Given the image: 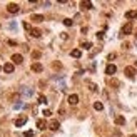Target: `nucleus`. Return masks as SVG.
Instances as JSON below:
<instances>
[{"label": "nucleus", "mask_w": 137, "mask_h": 137, "mask_svg": "<svg viewBox=\"0 0 137 137\" xmlns=\"http://www.w3.org/2000/svg\"><path fill=\"white\" fill-rule=\"evenodd\" d=\"M32 22H44V15H32Z\"/></svg>", "instance_id": "16"}, {"label": "nucleus", "mask_w": 137, "mask_h": 137, "mask_svg": "<svg viewBox=\"0 0 137 137\" xmlns=\"http://www.w3.org/2000/svg\"><path fill=\"white\" fill-rule=\"evenodd\" d=\"M32 57H33V59H39V57H40V52H33Z\"/></svg>", "instance_id": "24"}, {"label": "nucleus", "mask_w": 137, "mask_h": 137, "mask_svg": "<svg viewBox=\"0 0 137 137\" xmlns=\"http://www.w3.org/2000/svg\"><path fill=\"white\" fill-rule=\"evenodd\" d=\"M24 62V57L20 54H13L12 55V64H22Z\"/></svg>", "instance_id": "5"}, {"label": "nucleus", "mask_w": 137, "mask_h": 137, "mask_svg": "<svg viewBox=\"0 0 137 137\" xmlns=\"http://www.w3.org/2000/svg\"><path fill=\"white\" fill-rule=\"evenodd\" d=\"M32 70L33 72H42V70H44V65H42L40 62H33L32 64Z\"/></svg>", "instance_id": "7"}, {"label": "nucleus", "mask_w": 137, "mask_h": 137, "mask_svg": "<svg viewBox=\"0 0 137 137\" xmlns=\"http://www.w3.org/2000/svg\"><path fill=\"white\" fill-rule=\"evenodd\" d=\"M68 104H70V105H77V104H79V95H77V94L68 95Z\"/></svg>", "instance_id": "6"}, {"label": "nucleus", "mask_w": 137, "mask_h": 137, "mask_svg": "<svg viewBox=\"0 0 137 137\" xmlns=\"http://www.w3.org/2000/svg\"><path fill=\"white\" fill-rule=\"evenodd\" d=\"M135 67H137V62H135Z\"/></svg>", "instance_id": "29"}, {"label": "nucleus", "mask_w": 137, "mask_h": 137, "mask_svg": "<svg viewBox=\"0 0 137 137\" xmlns=\"http://www.w3.org/2000/svg\"><path fill=\"white\" fill-rule=\"evenodd\" d=\"M0 70H2V67H0Z\"/></svg>", "instance_id": "30"}, {"label": "nucleus", "mask_w": 137, "mask_h": 137, "mask_svg": "<svg viewBox=\"0 0 137 137\" xmlns=\"http://www.w3.org/2000/svg\"><path fill=\"white\" fill-rule=\"evenodd\" d=\"M94 109L95 110H102L104 109V104H102V102H95V104H94Z\"/></svg>", "instance_id": "18"}, {"label": "nucleus", "mask_w": 137, "mask_h": 137, "mask_svg": "<svg viewBox=\"0 0 137 137\" xmlns=\"http://www.w3.org/2000/svg\"><path fill=\"white\" fill-rule=\"evenodd\" d=\"M72 24H74L72 19H64V25L65 27H72Z\"/></svg>", "instance_id": "19"}, {"label": "nucleus", "mask_w": 137, "mask_h": 137, "mask_svg": "<svg viewBox=\"0 0 137 137\" xmlns=\"http://www.w3.org/2000/svg\"><path fill=\"white\" fill-rule=\"evenodd\" d=\"M39 102H40V104H47V97L40 95V97H39Z\"/></svg>", "instance_id": "21"}, {"label": "nucleus", "mask_w": 137, "mask_h": 137, "mask_svg": "<svg viewBox=\"0 0 137 137\" xmlns=\"http://www.w3.org/2000/svg\"><path fill=\"white\" fill-rule=\"evenodd\" d=\"M124 74L129 77V79H134V77H135V68H134V67H125Z\"/></svg>", "instance_id": "3"}, {"label": "nucleus", "mask_w": 137, "mask_h": 137, "mask_svg": "<svg viewBox=\"0 0 137 137\" xmlns=\"http://www.w3.org/2000/svg\"><path fill=\"white\" fill-rule=\"evenodd\" d=\"M25 122H27V117H19L15 121V125L17 127H22V125H25Z\"/></svg>", "instance_id": "12"}, {"label": "nucleus", "mask_w": 137, "mask_h": 137, "mask_svg": "<svg viewBox=\"0 0 137 137\" xmlns=\"http://www.w3.org/2000/svg\"><path fill=\"white\" fill-rule=\"evenodd\" d=\"M89 87H90V90H92V92H95V90H97V85L94 84V82H89Z\"/></svg>", "instance_id": "22"}, {"label": "nucleus", "mask_w": 137, "mask_h": 137, "mask_svg": "<svg viewBox=\"0 0 137 137\" xmlns=\"http://www.w3.org/2000/svg\"><path fill=\"white\" fill-rule=\"evenodd\" d=\"M130 32H132V24H130V22H127V24L122 27V35H129Z\"/></svg>", "instance_id": "4"}, {"label": "nucleus", "mask_w": 137, "mask_h": 137, "mask_svg": "<svg viewBox=\"0 0 137 137\" xmlns=\"http://www.w3.org/2000/svg\"><path fill=\"white\" fill-rule=\"evenodd\" d=\"M4 70H5L7 74H12V72H13V64H12V62H7V64L4 65Z\"/></svg>", "instance_id": "8"}, {"label": "nucleus", "mask_w": 137, "mask_h": 137, "mask_svg": "<svg viewBox=\"0 0 137 137\" xmlns=\"http://www.w3.org/2000/svg\"><path fill=\"white\" fill-rule=\"evenodd\" d=\"M30 35H32L33 39H39V37L42 35V32L39 30V28H30Z\"/></svg>", "instance_id": "11"}, {"label": "nucleus", "mask_w": 137, "mask_h": 137, "mask_svg": "<svg viewBox=\"0 0 137 137\" xmlns=\"http://www.w3.org/2000/svg\"><path fill=\"white\" fill-rule=\"evenodd\" d=\"M48 127H50V130H59V127H60V124H59V121H50V124H48Z\"/></svg>", "instance_id": "9"}, {"label": "nucleus", "mask_w": 137, "mask_h": 137, "mask_svg": "<svg viewBox=\"0 0 137 137\" xmlns=\"http://www.w3.org/2000/svg\"><path fill=\"white\" fill-rule=\"evenodd\" d=\"M115 72H117V67L114 64H109L107 67H105V74H107V75H114Z\"/></svg>", "instance_id": "2"}, {"label": "nucleus", "mask_w": 137, "mask_h": 137, "mask_svg": "<svg viewBox=\"0 0 137 137\" xmlns=\"http://www.w3.org/2000/svg\"><path fill=\"white\" fill-rule=\"evenodd\" d=\"M97 39H104V32H97Z\"/></svg>", "instance_id": "25"}, {"label": "nucleus", "mask_w": 137, "mask_h": 137, "mask_svg": "<svg viewBox=\"0 0 137 137\" xmlns=\"http://www.w3.org/2000/svg\"><path fill=\"white\" fill-rule=\"evenodd\" d=\"M125 17L130 19V20H135V19H137V12H135V10H129V12H125Z\"/></svg>", "instance_id": "10"}, {"label": "nucleus", "mask_w": 137, "mask_h": 137, "mask_svg": "<svg viewBox=\"0 0 137 137\" xmlns=\"http://www.w3.org/2000/svg\"><path fill=\"white\" fill-rule=\"evenodd\" d=\"M7 10H8V13H19L20 7H19L17 4H8L7 5Z\"/></svg>", "instance_id": "1"}, {"label": "nucleus", "mask_w": 137, "mask_h": 137, "mask_svg": "<svg viewBox=\"0 0 137 137\" xmlns=\"http://www.w3.org/2000/svg\"><path fill=\"white\" fill-rule=\"evenodd\" d=\"M37 127L40 130H44L45 127H47V124H45V121H37Z\"/></svg>", "instance_id": "17"}, {"label": "nucleus", "mask_w": 137, "mask_h": 137, "mask_svg": "<svg viewBox=\"0 0 137 137\" xmlns=\"http://www.w3.org/2000/svg\"><path fill=\"white\" fill-rule=\"evenodd\" d=\"M130 137H135V135H130Z\"/></svg>", "instance_id": "28"}, {"label": "nucleus", "mask_w": 137, "mask_h": 137, "mask_svg": "<svg viewBox=\"0 0 137 137\" xmlns=\"http://www.w3.org/2000/svg\"><path fill=\"white\" fill-rule=\"evenodd\" d=\"M24 28H27V30H30V25H28L27 22H24Z\"/></svg>", "instance_id": "27"}, {"label": "nucleus", "mask_w": 137, "mask_h": 137, "mask_svg": "<svg viewBox=\"0 0 137 137\" xmlns=\"http://www.w3.org/2000/svg\"><path fill=\"white\" fill-rule=\"evenodd\" d=\"M115 124H117V125H124V124H125V117L117 115V117H115Z\"/></svg>", "instance_id": "14"}, {"label": "nucleus", "mask_w": 137, "mask_h": 137, "mask_svg": "<svg viewBox=\"0 0 137 137\" xmlns=\"http://www.w3.org/2000/svg\"><path fill=\"white\" fill-rule=\"evenodd\" d=\"M50 114H52V112H50V110H48V109H47V110H44V115H45V117H48V115H50Z\"/></svg>", "instance_id": "26"}, {"label": "nucleus", "mask_w": 137, "mask_h": 137, "mask_svg": "<svg viewBox=\"0 0 137 137\" xmlns=\"http://www.w3.org/2000/svg\"><path fill=\"white\" fill-rule=\"evenodd\" d=\"M70 55H72L74 59H80L82 52H80V50H79V48H75V50H72V52H70Z\"/></svg>", "instance_id": "15"}, {"label": "nucleus", "mask_w": 137, "mask_h": 137, "mask_svg": "<svg viewBox=\"0 0 137 137\" xmlns=\"http://www.w3.org/2000/svg\"><path fill=\"white\" fill-rule=\"evenodd\" d=\"M80 7L84 8V10H90L94 5H92V2H85V0H84V2H80Z\"/></svg>", "instance_id": "13"}, {"label": "nucleus", "mask_w": 137, "mask_h": 137, "mask_svg": "<svg viewBox=\"0 0 137 137\" xmlns=\"http://www.w3.org/2000/svg\"><path fill=\"white\" fill-rule=\"evenodd\" d=\"M82 48L89 50V48H92V44H90V42H82Z\"/></svg>", "instance_id": "20"}, {"label": "nucleus", "mask_w": 137, "mask_h": 137, "mask_svg": "<svg viewBox=\"0 0 137 137\" xmlns=\"http://www.w3.org/2000/svg\"><path fill=\"white\" fill-rule=\"evenodd\" d=\"M24 137H33V130H25Z\"/></svg>", "instance_id": "23"}]
</instances>
